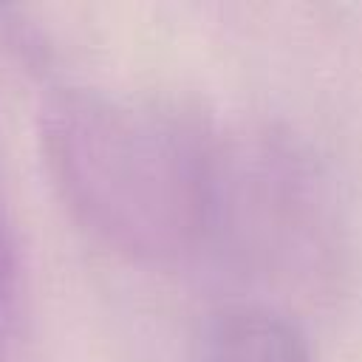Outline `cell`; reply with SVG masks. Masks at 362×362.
Returning <instances> with one entry per match:
<instances>
[{
  "instance_id": "3957f363",
  "label": "cell",
  "mask_w": 362,
  "mask_h": 362,
  "mask_svg": "<svg viewBox=\"0 0 362 362\" xmlns=\"http://www.w3.org/2000/svg\"><path fill=\"white\" fill-rule=\"evenodd\" d=\"M20 339V269L8 229V218L0 201V362H17Z\"/></svg>"
},
{
  "instance_id": "6da1fadb",
  "label": "cell",
  "mask_w": 362,
  "mask_h": 362,
  "mask_svg": "<svg viewBox=\"0 0 362 362\" xmlns=\"http://www.w3.org/2000/svg\"><path fill=\"white\" fill-rule=\"evenodd\" d=\"M42 141L62 198L116 252L178 260L215 226L218 150L175 107L65 90L42 113Z\"/></svg>"
},
{
  "instance_id": "7a4b0ae2",
  "label": "cell",
  "mask_w": 362,
  "mask_h": 362,
  "mask_svg": "<svg viewBox=\"0 0 362 362\" xmlns=\"http://www.w3.org/2000/svg\"><path fill=\"white\" fill-rule=\"evenodd\" d=\"M195 362H314L300 331L260 305H232L215 314Z\"/></svg>"
}]
</instances>
